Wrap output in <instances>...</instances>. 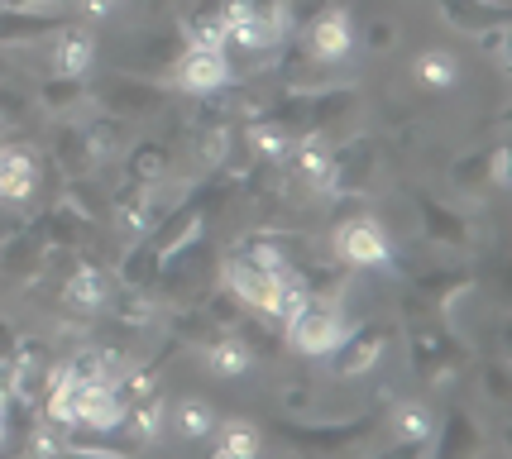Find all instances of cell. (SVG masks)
<instances>
[{
	"label": "cell",
	"mask_w": 512,
	"mask_h": 459,
	"mask_svg": "<svg viewBox=\"0 0 512 459\" xmlns=\"http://www.w3.org/2000/svg\"><path fill=\"white\" fill-rule=\"evenodd\" d=\"M67 24V15H48V10H34V5H0V48H24L39 44V39H53Z\"/></svg>",
	"instance_id": "2e32d148"
},
{
	"label": "cell",
	"mask_w": 512,
	"mask_h": 459,
	"mask_svg": "<svg viewBox=\"0 0 512 459\" xmlns=\"http://www.w3.org/2000/svg\"><path fill=\"white\" fill-rule=\"evenodd\" d=\"M374 173H379V144L369 134L340 139V144H331V173H326V187H321V201L364 197Z\"/></svg>",
	"instance_id": "8992f818"
},
{
	"label": "cell",
	"mask_w": 512,
	"mask_h": 459,
	"mask_svg": "<svg viewBox=\"0 0 512 459\" xmlns=\"http://www.w3.org/2000/svg\"><path fill=\"white\" fill-rule=\"evenodd\" d=\"M0 5H39V0H0Z\"/></svg>",
	"instance_id": "ab89813d"
},
{
	"label": "cell",
	"mask_w": 512,
	"mask_h": 459,
	"mask_svg": "<svg viewBox=\"0 0 512 459\" xmlns=\"http://www.w3.org/2000/svg\"><path fill=\"white\" fill-rule=\"evenodd\" d=\"M91 101L101 110H111V115L144 120V115H158V110L168 106V87H158L149 77H125V72H115L111 82L91 87Z\"/></svg>",
	"instance_id": "8fae6325"
},
{
	"label": "cell",
	"mask_w": 512,
	"mask_h": 459,
	"mask_svg": "<svg viewBox=\"0 0 512 459\" xmlns=\"http://www.w3.org/2000/svg\"><path fill=\"white\" fill-rule=\"evenodd\" d=\"M479 378H484V393H489L493 402H508V397H512V369H508V359H489Z\"/></svg>",
	"instance_id": "836d02e7"
},
{
	"label": "cell",
	"mask_w": 512,
	"mask_h": 459,
	"mask_svg": "<svg viewBox=\"0 0 512 459\" xmlns=\"http://www.w3.org/2000/svg\"><path fill=\"white\" fill-rule=\"evenodd\" d=\"M283 335H288V345L297 354L326 359V354L335 350V340L345 335V311H340V302H331V297H307V302L283 321Z\"/></svg>",
	"instance_id": "277c9868"
},
{
	"label": "cell",
	"mask_w": 512,
	"mask_h": 459,
	"mask_svg": "<svg viewBox=\"0 0 512 459\" xmlns=\"http://www.w3.org/2000/svg\"><path fill=\"white\" fill-rule=\"evenodd\" d=\"M5 72H10V67H5V58H0V77H5Z\"/></svg>",
	"instance_id": "60d3db41"
},
{
	"label": "cell",
	"mask_w": 512,
	"mask_h": 459,
	"mask_svg": "<svg viewBox=\"0 0 512 459\" xmlns=\"http://www.w3.org/2000/svg\"><path fill=\"white\" fill-rule=\"evenodd\" d=\"M302 48L312 53L316 67H331V63H345L350 58V48H355V20H350V10L345 5H321L307 24H297L292 29Z\"/></svg>",
	"instance_id": "52a82bcc"
},
{
	"label": "cell",
	"mask_w": 512,
	"mask_h": 459,
	"mask_svg": "<svg viewBox=\"0 0 512 459\" xmlns=\"http://www.w3.org/2000/svg\"><path fill=\"white\" fill-rule=\"evenodd\" d=\"M508 182H512V149L508 144L460 153V158L450 163V187H455V192H469V197L508 192Z\"/></svg>",
	"instance_id": "ba28073f"
},
{
	"label": "cell",
	"mask_w": 512,
	"mask_h": 459,
	"mask_svg": "<svg viewBox=\"0 0 512 459\" xmlns=\"http://www.w3.org/2000/svg\"><path fill=\"white\" fill-rule=\"evenodd\" d=\"M216 268H221V287H230V292H235L249 311H259V316H268V306L278 297V283L288 278V273H278V268L264 263L259 254H249L245 244L225 249L221 259H216Z\"/></svg>",
	"instance_id": "3957f363"
},
{
	"label": "cell",
	"mask_w": 512,
	"mask_h": 459,
	"mask_svg": "<svg viewBox=\"0 0 512 459\" xmlns=\"http://www.w3.org/2000/svg\"><path fill=\"white\" fill-rule=\"evenodd\" d=\"M417 216H422V235L431 244L455 249V254H479L484 235H479V225H474L465 211H455V206H446V201L417 192Z\"/></svg>",
	"instance_id": "7c38bea8"
},
{
	"label": "cell",
	"mask_w": 512,
	"mask_h": 459,
	"mask_svg": "<svg viewBox=\"0 0 512 459\" xmlns=\"http://www.w3.org/2000/svg\"><path fill=\"white\" fill-rule=\"evenodd\" d=\"M5 440H10V431H5V416H0V450H5Z\"/></svg>",
	"instance_id": "f35d334b"
},
{
	"label": "cell",
	"mask_w": 512,
	"mask_h": 459,
	"mask_svg": "<svg viewBox=\"0 0 512 459\" xmlns=\"http://www.w3.org/2000/svg\"><path fill=\"white\" fill-rule=\"evenodd\" d=\"M379 426H383L379 412H359V416H345V421H302V416H283V421L273 426V436L283 440L288 450H297V455L335 459V455L359 450Z\"/></svg>",
	"instance_id": "7a4b0ae2"
},
{
	"label": "cell",
	"mask_w": 512,
	"mask_h": 459,
	"mask_svg": "<svg viewBox=\"0 0 512 459\" xmlns=\"http://www.w3.org/2000/svg\"><path fill=\"white\" fill-rule=\"evenodd\" d=\"M178 29H182V39H187V44L221 48L225 29H230V0H197V5L182 15Z\"/></svg>",
	"instance_id": "d4e9b609"
},
{
	"label": "cell",
	"mask_w": 512,
	"mask_h": 459,
	"mask_svg": "<svg viewBox=\"0 0 512 459\" xmlns=\"http://www.w3.org/2000/svg\"><path fill=\"white\" fill-rule=\"evenodd\" d=\"M484 450V431H479V421L465 412V407H450L441 416V426L431 431V450L426 455L436 459H465V455H479Z\"/></svg>",
	"instance_id": "e0dca14e"
},
{
	"label": "cell",
	"mask_w": 512,
	"mask_h": 459,
	"mask_svg": "<svg viewBox=\"0 0 512 459\" xmlns=\"http://www.w3.org/2000/svg\"><path fill=\"white\" fill-rule=\"evenodd\" d=\"M111 220H115V230L125 235V240H134V235H144L149 225H154L163 211H158V201H154V187H144V182H120L111 192Z\"/></svg>",
	"instance_id": "9a60e30c"
},
{
	"label": "cell",
	"mask_w": 512,
	"mask_h": 459,
	"mask_svg": "<svg viewBox=\"0 0 512 459\" xmlns=\"http://www.w3.org/2000/svg\"><path fill=\"white\" fill-rule=\"evenodd\" d=\"M53 5H67V0H53Z\"/></svg>",
	"instance_id": "b9f144b4"
},
{
	"label": "cell",
	"mask_w": 512,
	"mask_h": 459,
	"mask_svg": "<svg viewBox=\"0 0 512 459\" xmlns=\"http://www.w3.org/2000/svg\"><path fill=\"white\" fill-rule=\"evenodd\" d=\"M393 321H364V326H345V335L335 340V350L326 354L331 359V378H359V373H369L379 364L383 345L393 340Z\"/></svg>",
	"instance_id": "9c48e42d"
},
{
	"label": "cell",
	"mask_w": 512,
	"mask_h": 459,
	"mask_svg": "<svg viewBox=\"0 0 512 459\" xmlns=\"http://www.w3.org/2000/svg\"><path fill=\"white\" fill-rule=\"evenodd\" d=\"M106 302H111V278H106V268L77 263L63 283V306H72L77 316H96V311H106Z\"/></svg>",
	"instance_id": "ffe728a7"
},
{
	"label": "cell",
	"mask_w": 512,
	"mask_h": 459,
	"mask_svg": "<svg viewBox=\"0 0 512 459\" xmlns=\"http://www.w3.org/2000/svg\"><path fill=\"white\" fill-rule=\"evenodd\" d=\"M417 82L431 91H446L455 87V77H460V67H455V58H450L446 48H426V53H417Z\"/></svg>",
	"instance_id": "d6a6232c"
},
{
	"label": "cell",
	"mask_w": 512,
	"mask_h": 459,
	"mask_svg": "<svg viewBox=\"0 0 512 459\" xmlns=\"http://www.w3.org/2000/svg\"><path fill=\"white\" fill-rule=\"evenodd\" d=\"M312 407V388H292V393H283V412H307Z\"/></svg>",
	"instance_id": "74e56055"
},
{
	"label": "cell",
	"mask_w": 512,
	"mask_h": 459,
	"mask_svg": "<svg viewBox=\"0 0 512 459\" xmlns=\"http://www.w3.org/2000/svg\"><path fill=\"white\" fill-rule=\"evenodd\" d=\"M216 421H221V416L211 412L201 397H182L178 407H173V426H178V436H187V440H206L216 431Z\"/></svg>",
	"instance_id": "1f68e13d"
},
{
	"label": "cell",
	"mask_w": 512,
	"mask_h": 459,
	"mask_svg": "<svg viewBox=\"0 0 512 459\" xmlns=\"http://www.w3.org/2000/svg\"><path fill=\"white\" fill-rule=\"evenodd\" d=\"M331 249L345 268H388L393 263V240H388L383 220L364 216V211H350V216L335 220Z\"/></svg>",
	"instance_id": "5b68a950"
},
{
	"label": "cell",
	"mask_w": 512,
	"mask_h": 459,
	"mask_svg": "<svg viewBox=\"0 0 512 459\" xmlns=\"http://www.w3.org/2000/svg\"><path fill=\"white\" fill-rule=\"evenodd\" d=\"M441 15H446L450 29H460V34H484L493 24H512V10L503 0H441Z\"/></svg>",
	"instance_id": "603a6c76"
},
{
	"label": "cell",
	"mask_w": 512,
	"mask_h": 459,
	"mask_svg": "<svg viewBox=\"0 0 512 459\" xmlns=\"http://www.w3.org/2000/svg\"><path fill=\"white\" fill-rule=\"evenodd\" d=\"M53 163H58V173L63 177H91V149H87V134L77 120H58V130H53Z\"/></svg>",
	"instance_id": "4316f807"
},
{
	"label": "cell",
	"mask_w": 512,
	"mask_h": 459,
	"mask_svg": "<svg viewBox=\"0 0 512 459\" xmlns=\"http://www.w3.org/2000/svg\"><path fill=\"white\" fill-rule=\"evenodd\" d=\"M479 48H484V58H489L498 72H508V24H493L479 34Z\"/></svg>",
	"instance_id": "e575fe53"
},
{
	"label": "cell",
	"mask_w": 512,
	"mask_h": 459,
	"mask_svg": "<svg viewBox=\"0 0 512 459\" xmlns=\"http://www.w3.org/2000/svg\"><path fill=\"white\" fill-rule=\"evenodd\" d=\"M29 115H39L34 91L24 87L15 72H5V77H0V125H20V120H29Z\"/></svg>",
	"instance_id": "4dcf8cb0"
},
{
	"label": "cell",
	"mask_w": 512,
	"mask_h": 459,
	"mask_svg": "<svg viewBox=\"0 0 512 459\" xmlns=\"http://www.w3.org/2000/svg\"><path fill=\"white\" fill-rule=\"evenodd\" d=\"M383 426L393 431V445L379 450V455H426L431 450V431H436V416L426 412L422 402H393Z\"/></svg>",
	"instance_id": "5bb4252c"
},
{
	"label": "cell",
	"mask_w": 512,
	"mask_h": 459,
	"mask_svg": "<svg viewBox=\"0 0 512 459\" xmlns=\"http://www.w3.org/2000/svg\"><path fill=\"white\" fill-rule=\"evenodd\" d=\"M364 39H369V48H374V53H383V48H388L393 39H398V29H393L388 20H374L369 29H364Z\"/></svg>",
	"instance_id": "8d00e7d4"
},
{
	"label": "cell",
	"mask_w": 512,
	"mask_h": 459,
	"mask_svg": "<svg viewBox=\"0 0 512 459\" xmlns=\"http://www.w3.org/2000/svg\"><path fill=\"white\" fill-rule=\"evenodd\" d=\"M0 240H5V230H0Z\"/></svg>",
	"instance_id": "7bdbcfd3"
},
{
	"label": "cell",
	"mask_w": 512,
	"mask_h": 459,
	"mask_svg": "<svg viewBox=\"0 0 512 459\" xmlns=\"http://www.w3.org/2000/svg\"><path fill=\"white\" fill-rule=\"evenodd\" d=\"M34 106L44 110V115H53V120H72L77 110L91 106V87L87 77H44L39 87H34Z\"/></svg>",
	"instance_id": "44dd1931"
},
{
	"label": "cell",
	"mask_w": 512,
	"mask_h": 459,
	"mask_svg": "<svg viewBox=\"0 0 512 459\" xmlns=\"http://www.w3.org/2000/svg\"><path fill=\"white\" fill-rule=\"evenodd\" d=\"M201 359H206V373H216V378H240V373L254 364L249 345L235 330H216V335L201 345Z\"/></svg>",
	"instance_id": "484cf974"
},
{
	"label": "cell",
	"mask_w": 512,
	"mask_h": 459,
	"mask_svg": "<svg viewBox=\"0 0 512 459\" xmlns=\"http://www.w3.org/2000/svg\"><path fill=\"white\" fill-rule=\"evenodd\" d=\"M479 287V278L469 273V268H426V273H417L412 278V292H407V302L426 306V311H441V316H450L455 311V297H465V292H474Z\"/></svg>",
	"instance_id": "4fadbf2b"
},
{
	"label": "cell",
	"mask_w": 512,
	"mask_h": 459,
	"mask_svg": "<svg viewBox=\"0 0 512 459\" xmlns=\"http://www.w3.org/2000/svg\"><path fill=\"white\" fill-rule=\"evenodd\" d=\"M15 345H20V335H15V326L0 316V369H15Z\"/></svg>",
	"instance_id": "d590c367"
},
{
	"label": "cell",
	"mask_w": 512,
	"mask_h": 459,
	"mask_svg": "<svg viewBox=\"0 0 512 459\" xmlns=\"http://www.w3.org/2000/svg\"><path fill=\"white\" fill-rule=\"evenodd\" d=\"M120 163H125L130 182L158 187V182H168V173H173V149L163 139H139V144H130V149L120 153Z\"/></svg>",
	"instance_id": "cb8c5ba5"
},
{
	"label": "cell",
	"mask_w": 512,
	"mask_h": 459,
	"mask_svg": "<svg viewBox=\"0 0 512 459\" xmlns=\"http://www.w3.org/2000/svg\"><path fill=\"white\" fill-rule=\"evenodd\" d=\"M82 134H87L91 163H115L120 153L130 149V120L111 115V110H96L91 120H82Z\"/></svg>",
	"instance_id": "7402d4cb"
},
{
	"label": "cell",
	"mask_w": 512,
	"mask_h": 459,
	"mask_svg": "<svg viewBox=\"0 0 512 459\" xmlns=\"http://www.w3.org/2000/svg\"><path fill=\"white\" fill-rule=\"evenodd\" d=\"M402 316H407V354H412V373L422 378L426 388H450V383L474 364L465 335L455 330L450 316L426 311V306H417V302H402Z\"/></svg>",
	"instance_id": "6da1fadb"
},
{
	"label": "cell",
	"mask_w": 512,
	"mask_h": 459,
	"mask_svg": "<svg viewBox=\"0 0 512 459\" xmlns=\"http://www.w3.org/2000/svg\"><path fill=\"white\" fill-rule=\"evenodd\" d=\"M91 63H96V39H91L87 24L67 20L58 34H53V53H48V67L58 77H87Z\"/></svg>",
	"instance_id": "ac0fdd59"
},
{
	"label": "cell",
	"mask_w": 512,
	"mask_h": 459,
	"mask_svg": "<svg viewBox=\"0 0 512 459\" xmlns=\"http://www.w3.org/2000/svg\"><path fill=\"white\" fill-rule=\"evenodd\" d=\"M173 87L187 96H211V91L230 87V53L206 44H182V53L173 58Z\"/></svg>",
	"instance_id": "30bf717a"
},
{
	"label": "cell",
	"mask_w": 512,
	"mask_h": 459,
	"mask_svg": "<svg viewBox=\"0 0 512 459\" xmlns=\"http://www.w3.org/2000/svg\"><path fill=\"white\" fill-rule=\"evenodd\" d=\"M115 306V321L120 326H130V330H149L158 321V297H154V287H120V297L111 292V302Z\"/></svg>",
	"instance_id": "83f0119b"
},
{
	"label": "cell",
	"mask_w": 512,
	"mask_h": 459,
	"mask_svg": "<svg viewBox=\"0 0 512 459\" xmlns=\"http://www.w3.org/2000/svg\"><path fill=\"white\" fill-rule=\"evenodd\" d=\"M158 249L149 235H134L130 249L120 254V287H149L154 283V273H158Z\"/></svg>",
	"instance_id": "f546056e"
},
{
	"label": "cell",
	"mask_w": 512,
	"mask_h": 459,
	"mask_svg": "<svg viewBox=\"0 0 512 459\" xmlns=\"http://www.w3.org/2000/svg\"><path fill=\"white\" fill-rule=\"evenodd\" d=\"M34 192H39V158H34V149L0 144V201L24 206Z\"/></svg>",
	"instance_id": "d6986e66"
},
{
	"label": "cell",
	"mask_w": 512,
	"mask_h": 459,
	"mask_svg": "<svg viewBox=\"0 0 512 459\" xmlns=\"http://www.w3.org/2000/svg\"><path fill=\"white\" fill-rule=\"evenodd\" d=\"M259 426L245 421V416H230V421H216V455L221 459H254L259 455Z\"/></svg>",
	"instance_id": "f1b7e54d"
}]
</instances>
